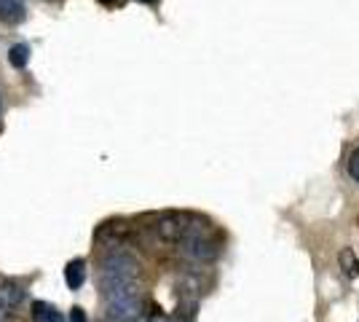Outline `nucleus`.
Returning a JSON list of instances; mask_svg holds the SVG:
<instances>
[{
    "mask_svg": "<svg viewBox=\"0 0 359 322\" xmlns=\"http://www.w3.org/2000/svg\"><path fill=\"white\" fill-rule=\"evenodd\" d=\"M100 3H105V6H110V3H116V0H100Z\"/></svg>",
    "mask_w": 359,
    "mask_h": 322,
    "instance_id": "obj_14",
    "label": "nucleus"
},
{
    "mask_svg": "<svg viewBox=\"0 0 359 322\" xmlns=\"http://www.w3.org/2000/svg\"><path fill=\"white\" fill-rule=\"evenodd\" d=\"M8 317H11V309L0 301V322H8Z\"/></svg>",
    "mask_w": 359,
    "mask_h": 322,
    "instance_id": "obj_12",
    "label": "nucleus"
},
{
    "mask_svg": "<svg viewBox=\"0 0 359 322\" xmlns=\"http://www.w3.org/2000/svg\"><path fill=\"white\" fill-rule=\"evenodd\" d=\"M137 3H148L150 6V3H156V0H137Z\"/></svg>",
    "mask_w": 359,
    "mask_h": 322,
    "instance_id": "obj_15",
    "label": "nucleus"
},
{
    "mask_svg": "<svg viewBox=\"0 0 359 322\" xmlns=\"http://www.w3.org/2000/svg\"><path fill=\"white\" fill-rule=\"evenodd\" d=\"M150 322H175L172 317H166V314H161V311H156L153 317H150Z\"/></svg>",
    "mask_w": 359,
    "mask_h": 322,
    "instance_id": "obj_13",
    "label": "nucleus"
},
{
    "mask_svg": "<svg viewBox=\"0 0 359 322\" xmlns=\"http://www.w3.org/2000/svg\"><path fill=\"white\" fill-rule=\"evenodd\" d=\"M346 172H348V177L359 185V148H354L351 154H348V161H346Z\"/></svg>",
    "mask_w": 359,
    "mask_h": 322,
    "instance_id": "obj_10",
    "label": "nucleus"
},
{
    "mask_svg": "<svg viewBox=\"0 0 359 322\" xmlns=\"http://www.w3.org/2000/svg\"><path fill=\"white\" fill-rule=\"evenodd\" d=\"M70 322H89L86 320V311L81 307H73L70 309Z\"/></svg>",
    "mask_w": 359,
    "mask_h": 322,
    "instance_id": "obj_11",
    "label": "nucleus"
},
{
    "mask_svg": "<svg viewBox=\"0 0 359 322\" xmlns=\"http://www.w3.org/2000/svg\"><path fill=\"white\" fill-rule=\"evenodd\" d=\"M341 263H344V269H346V274L348 276L359 274V261L354 258V253H351V250H344V253H341Z\"/></svg>",
    "mask_w": 359,
    "mask_h": 322,
    "instance_id": "obj_9",
    "label": "nucleus"
},
{
    "mask_svg": "<svg viewBox=\"0 0 359 322\" xmlns=\"http://www.w3.org/2000/svg\"><path fill=\"white\" fill-rule=\"evenodd\" d=\"M140 274V261L126 250H110L105 258L100 261V290L110 293L135 285Z\"/></svg>",
    "mask_w": 359,
    "mask_h": 322,
    "instance_id": "obj_1",
    "label": "nucleus"
},
{
    "mask_svg": "<svg viewBox=\"0 0 359 322\" xmlns=\"http://www.w3.org/2000/svg\"><path fill=\"white\" fill-rule=\"evenodd\" d=\"M201 226H207L204 220H198L194 215H177V213H169V215H161L158 220H156V236L161 239V242H169V245H182L194 231H198Z\"/></svg>",
    "mask_w": 359,
    "mask_h": 322,
    "instance_id": "obj_2",
    "label": "nucleus"
},
{
    "mask_svg": "<svg viewBox=\"0 0 359 322\" xmlns=\"http://www.w3.org/2000/svg\"><path fill=\"white\" fill-rule=\"evenodd\" d=\"M180 250H182V255L191 258V261L210 263L220 255L223 245H220V239L210 231V226H201V229L194 231V234L180 245Z\"/></svg>",
    "mask_w": 359,
    "mask_h": 322,
    "instance_id": "obj_3",
    "label": "nucleus"
},
{
    "mask_svg": "<svg viewBox=\"0 0 359 322\" xmlns=\"http://www.w3.org/2000/svg\"><path fill=\"white\" fill-rule=\"evenodd\" d=\"M27 62H30V46H27V43H16V46L8 48V65H11V67L22 70Z\"/></svg>",
    "mask_w": 359,
    "mask_h": 322,
    "instance_id": "obj_8",
    "label": "nucleus"
},
{
    "mask_svg": "<svg viewBox=\"0 0 359 322\" xmlns=\"http://www.w3.org/2000/svg\"><path fill=\"white\" fill-rule=\"evenodd\" d=\"M32 320L35 322H65L57 307H51V304H46V301H35L32 304Z\"/></svg>",
    "mask_w": 359,
    "mask_h": 322,
    "instance_id": "obj_7",
    "label": "nucleus"
},
{
    "mask_svg": "<svg viewBox=\"0 0 359 322\" xmlns=\"http://www.w3.org/2000/svg\"><path fill=\"white\" fill-rule=\"evenodd\" d=\"M100 322H116V320H110V317H105V320H100Z\"/></svg>",
    "mask_w": 359,
    "mask_h": 322,
    "instance_id": "obj_16",
    "label": "nucleus"
},
{
    "mask_svg": "<svg viewBox=\"0 0 359 322\" xmlns=\"http://www.w3.org/2000/svg\"><path fill=\"white\" fill-rule=\"evenodd\" d=\"M25 295L27 293H25L22 282H16V279H0V301L11 309V311L25 301Z\"/></svg>",
    "mask_w": 359,
    "mask_h": 322,
    "instance_id": "obj_4",
    "label": "nucleus"
},
{
    "mask_svg": "<svg viewBox=\"0 0 359 322\" xmlns=\"http://www.w3.org/2000/svg\"><path fill=\"white\" fill-rule=\"evenodd\" d=\"M83 282H86V261L75 258L65 266V285L70 290H78V288H83Z\"/></svg>",
    "mask_w": 359,
    "mask_h": 322,
    "instance_id": "obj_6",
    "label": "nucleus"
},
{
    "mask_svg": "<svg viewBox=\"0 0 359 322\" xmlns=\"http://www.w3.org/2000/svg\"><path fill=\"white\" fill-rule=\"evenodd\" d=\"M27 8H25V0H0V22L3 25H19L25 22Z\"/></svg>",
    "mask_w": 359,
    "mask_h": 322,
    "instance_id": "obj_5",
    "label": "nucleus"
}]
</instances>
